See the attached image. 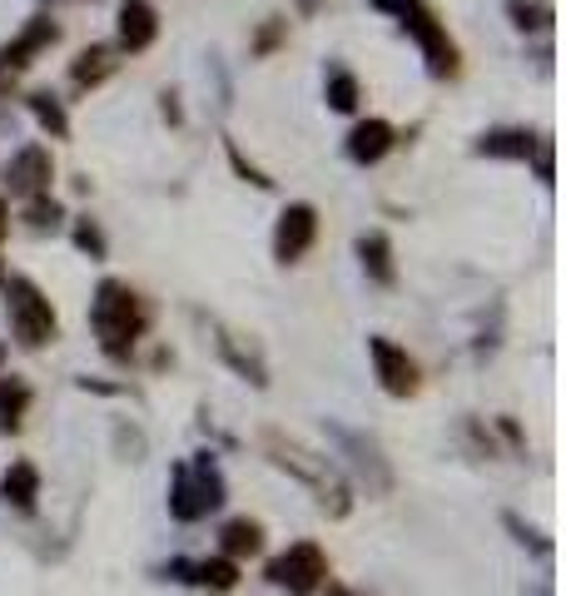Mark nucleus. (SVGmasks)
Instances as JSON below:
<instances>
[{
    "label": "nucleus",
    "mask_w": 566,
    "mask_h": 596,
    "mask_svg": "<svg viewBox=\"0 0 566 596\" xmlns=\"http://www.w3.org/2000/svg\"><path fill=\"white\" fill-rule=\"evenodd\" d=\"M11 318H15V328H21V338L31 348H41L45 338H55V308H50V299H41V289H35V283H25V279L11 283Z\"/></svg>",
    "instance_id": "nucleus-3"
},
{
    "label": "nucleus",
    "mask_w": 566,
    "mask_h": 596,
    "mask_svg": "<svg viewBox=\"0 0 566 596\" xmlns=\"http://www.w3.org/2000/svg\"><path fill=\"white\" fill-rule=\"evenodd\" d=\"M0 363H5V348H0Z\"/></svg>",
    "instance_id": "nucleus-26"
},
{
    "label": "nucleus",
    "mask_w": 566,
    "mask_h": 596,
    "mask_svg": "<svg viewBox=\"0 0 566 596\" xmlns=\"http://www.w3.org/2000/svg\"><path fill=\"white\" fill-rule=\"evenodd\" d=\"M139 308H135V293L125 289V283H100V299H95V328L100 338H105L109 353H125L129 343H135L139 334Z\"/></svg>",
    "instance_id": "nucleus-1"
},
{
    "label": "nucleus",
    "mask_w": 566,
    "mask_h": 596,
    "mask_svg": "<svg viewBox=\"0 0 566 596\" xmlns=\"http://www.w3.org/2000/svg\"><path fill=\"white\" fill-rule=\"evenodd\" d=\"M0 238H5V199H0Z\"/></svg>",
    "instance_id": "nucleus-24"
},
{
    "label": "nucleus",
    "mask_w": 566,
    "mask_h": 596,
    "mask_svg": "<svg viewBox=\"0 0 566 596\" xmlns=\"http://www.w3.org/2000/svg\"><path fill=\"white\" fill-rule=\"evenodd\" d=\"M154 31H160V25H154V11H150V5L129 0L125 11H119V45H125V50H145V45L154 40Z\"/></svg>",
    "instance_id": "nucleus-10"
},
{
    "label": "nucleus",
    "mask_w": 566,
    "mask_h": 596,
    "mask_svg": "<svg viewBox=\"0 0 566 596\" xmlns=\"http://www.w3.org/2000/svg\"><path fill=\"white\" fill-rule=\"evenodd\" d=\"M80 244H85V249H95V254H100V234H95V229H80Z\"/></svg>",
    "instance_id": "nucleus-23"
},
{
    "label": "nucleus",
    "mask_w": 566,
    "mask_h": 596,
    "mask_svg": "<svg viewBox=\"0 0 566 596\" xmlns=\"http://www.w3.org/2000/svg\"><path fill=\"white\" fill-rule=\"evenodd\" d=\"M403 21H407V31H413L417 40H423V50H428L432 75H448V70H452V45H448V35H442V25L432 21V15L423 11V5H413V11H407Z\"/></svg>",
    "instance_id": "nucleus-7"
},
{
    "label": "nucleus",
    "mask_w": 566,
    "mask_h": 596,
    "mask_svg": "<svg viewBox=\"0 0 566 596\" xmlns=\"http://www.w3.org/2000/svg\"><path fill=\"white\" fill-rule=\"evenodd\" d=\"M358 254H363V264L373 269V279H393V269H388V238L383 234H368L363 244H358Z\"/></svg>",
    "instance_id": "nucleus-17"
},
{
    "label": "nucleus",
    "mask_w": 566,
    "mask_h": 596,
    "mask_svg": "<svg viewBox=\"0 0 566 596\" xmlns=\"http://www.w3.org/2000/svg\"><path fill=\"white\" fill-rule=\"evenodd\" d=\"M328 596H353V592H348V586H328Z\"/></svg>",
    "instance_id": "nucleus-25"
},
{
    "label": "nucleus",
    "mask_w": 566,
    "mask_h": 596,
    "mask_svg": "<svg viewBox=\"0 0 566 596\" xmlns=\"http://www.w3.org/2000/svg\"><path fill=\"white\" fill-rule=\"evenodd\" d=\"M25 402H31V388H25V383H0V428L21 423Z\"/></svg>",
    "instance_id": "nucleus-15"
},
{
    "label": "nucleus",
    "mask_w": 566,
    "mask_h": 596,
    "mask_svg": "<svg viewBox=\"0 0 566 596\" xmlns=\"http://www.w3.org/2000/svg\"><path fill=\"white\" fill-rule=\"evenodd\" d=\"M115 70V60H109V50H85L76 60V85H100V80Z\"/></svg>",
    "instance_id": "nucleus-16"
},
{
    "label": "nucleus",
    "mask_w": 566,
    "mask_h": 596,
    "mask_svg": "<svg viewBox=\"0 0 566 596\" xmlns=\"http://www.w3.org/2000/svg\"><path fill=\"white\" fill-rule=\"evenodd\" d=\"M532 135L527 130H497V135H487L482 140V154H497V160H527L532 154Z\"/></svg>",
    "instance_id": "nucleus-11"
},
{
    "label": "nucleus",
    "mask_w": 566,
    "mask_h": 596,
    "mask_svg": "<svg viewBox=\"0 0 566 596\" xmlns=\"http://www.w3.org/2000/svg\"><path fill=\"white\" fill-rule=\"evenodd\" d=\"M413 5H417V0H378V11H397V15H407Z\"/></svg>",
    "instance_id": "nucleus-22"
},
{
    "label": "nucleus",
    "mask_w": 566,
    "mask_h": 596,
    "mask_svg": "<svg viewBox=\"0 0 566 596\" xmlns=\"http://www.w3.org/2000/svg\"><path fill=\"white\" fill-rule=\"evenodd\" d=\"M328 105L333 109H343V115H348V109H358V80L353 75H328Z\"/></svg>",
    "instance_id": "nucleus-18"
},
{
    "label": "nucleus",
    "mask_w": 566,
    "mask_h": 596,
    "mask_svg": "<svg viewBox=\"0 0 566 596\" xmlns=\"http://www.w3.org/2000/svg\"><path fill=\"white\" fill-rule=\"evenodd\" d=\"M5 179H11L21 195H41V189L50 185V154L35 150V144L31 150H21L11 164H5Z\"/></svg>",
    "instance_id": "nucleus-8"
},
{
    "label": "nucleus",
    "mask_w": 566,
    "mask_h": 596,
    "mask_svg": "<svg viewBox=\"0 0 566 596\" xmlns=\"http://www.w3.org/2000/svg\"><path fill=\"white\" fill-rule=\"evenodd\" d=\"M0 488H5V498H11L15 507H31L35 492H41V477H35L31 463H15L11 472H5V482H0Z\"/></svg>",
    "instance_id": "nucleus-13"
},
{
    "label": "nucleus",
    "mask_w": 566,
    "mask_h": 596,
    "mask_svg": "<svg viewBox=\"0 0 566 596\" xmlns=\"http://www.w3.org/2000/svg\"><path fill=\"white\" fill-rule=\"evenodd\" d=\"M268 576H274L278 586H289L293 596H309V592H319V586H323L328 562H323V552L313 542H299V547H289V552L268 566Z\"/></svg>",
    "instance_id": "nucleus-2"
},
{
    "label": "nucleus",
    "mask_w": 566,
    "mask_h": 596,
    "mask_svg": "<svg viewBox=\"0 0 566 596\" xmlns=\"http://www.w3.org/2000/svg\"><path fill=\"white\" fill-rule=\"evenodd\" d=\"M31 109H35V119H41V125H45L50 135H65V130H70V119H65V109L55 105L50 95H31Z\"/></svg>",
    "instance_id": "nucleus-19"
},
{
    "label": "nucleus",
    "mask_w": 566,
    "mask_h": 596,
    "mask_svg": "<svg viewBox=\"0 0 566 596\" xmlns=\"http://www.w3.org/2000/svg\"><path fill=\"white\" fill-rule=\"evenodd\" d=\"M50 40H55V25H50V21H35L31 31H25L21 40H15L11 50H5V66H25V60H31V55L41 50V45H50Z\"/></svg>",
    "instance_id": "nucleus-14"
},
{
    "label": "nucleus",
    "mask_w": 566,
    "mask_h": 596,
    "mask_svg": "<svg viewBox=\"0 0 566 596\" xmlns=\"http://www.w3.org/2000/svg\"><path fill=\"white\" fill-rule=\"evenodd\" d=\"M219 502V477L215 472H189L184 467L180 482H174V517H199V512H209Z\"/></svg>",
    "instance_id": "nucleus-6"
},
{
    "label": "nucleus",
    "mask_w": 566,
    "mask_h": 596,
    "mask_svg": "<svg viewBox=\"0 0 566 596\" xmlns=\"http://www.w3.org/2000/svg\"><path fill=\"white\" fill-rule=\"evenodd\" d=\"M388 150H393V125H383V119H363V125L348 135V154H353L358 164L383 160Z\"/></svg>",
    "instance_id": "nucleus-9"
},
{
    "label": "nucleus",
    "mask_w": 566,
    "mask_h": 596,
    "mask_svg": "<svg viewBox=\"0 0 566 596\" xmlns=\"http://www.w3.org/2000/svg\"><path fill=\"white\" fill-rule=\"evenodd\" d=\"M31 224H35V229L55 224V204H35V209H31Z\"/></svg>",
    "instance_id": "nucleus-21"
},
{
    "label": "nucleus",
    "mask_w": 566,
    "mask_h": 596,
    "mask_svg": "<svg viewBox=\"0 0 566 596\" xmlns=\"http://www.w3.org/2000/svg\"><path fill=\"white\" fill-rule=\"evenodd\" d=\"M313 229H319V214L309 204H289L278 214V229H274V254L284 264H293L303 249L313 244Z\"/></svg>",
    "instance_id": "nucleus-4"
},
{
    "label": "nucleus",
    "mask_w": 566,
    "mask_h": 596,
    "mask_svg": "<svg viewBox=\"0 0 566 596\" xmlns=\"http://www.w3.org/2000/svg\"><path fill=\"white\" fill-rule=\"evenodd\" d=\"M368 353H373L378 378H383V388H388V393L407 398V393L417 388V369H413V358H407L397 343H388V338H373V343H368Z\"/></svg>",
    "instance_id": "nucleus-5"
},
{
    "label": "nucleus",
    "mask_w": 566,
    "mask_h": 596,
    "mask_svg": "<svg viewBox=\"0 0 566 596\" xmlns=\"http://www.w3.org/2000/svg\"><path fill=\"white\" fill-rule=\"evenodd\" d=\"M199 582H209V586H219V592H229V586L239 582V566H234V562H204V566H199Z\"/></svg>",
    "instance_id": "nucleus-20"
},
{
    "label": "nucleus",
    "mask_w": 566,
    "mask_h": 596,
    "mask_svg": "<svg viewBox=\"0 0 566 596\" xmlns=\"http://www.w3.org/2000/svg\"><path fill=\"white\" fill-rule=\"evenodd\" d=\"M258 547H264V531H258V522L239 517V522H229V527H224V552L229 557H254Z\"/></svg>",
    "instance_id": "nucleus-12"
}]
</instances>
